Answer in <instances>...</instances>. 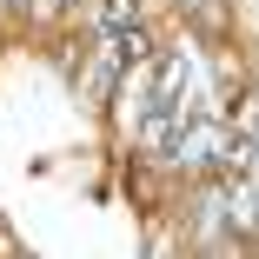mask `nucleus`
<instances>
[{
	"mask_svg": "<svg viewBox=\"0 0 259 259\" xmlns=\"http://www.w3.org/2000/svg\"><path fill=\"white\" fill-rule=\"evenodd\" d=\"M186 7H193V14H213V20H220V0H186Z\"/></svg>",
	"mask_w": 259,
	"mask_h": 259,
	"instance_id": "obj_1",
	"label": "nucleus"
}]
</instances>
